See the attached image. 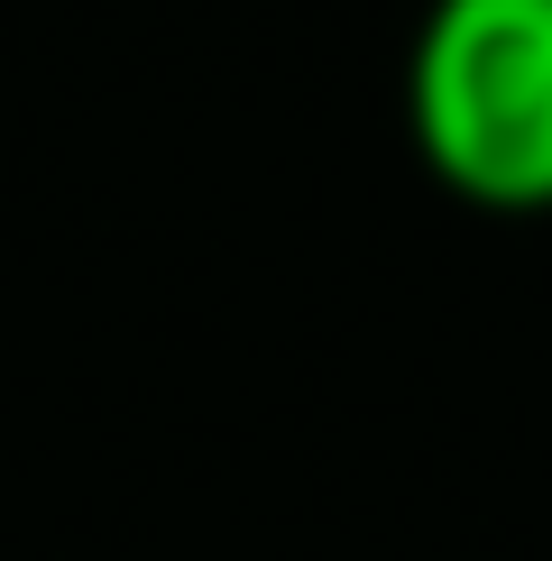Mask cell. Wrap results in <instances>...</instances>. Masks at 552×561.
<instances>
[{
  "instance_id": "obj_1",
  "label": "cell",
  "mask_w": 552,
  "mask_h": 561,
  "mask_svg": "<svg viewBox=\"0 0 552 561\" xmlns=\"http://www.w3.org/2000/svg\"><path fill=\"white\" fill-rule=\"evenodd\" d=\"M414 138L433 175L497 213L552 203V0H433L414 46Z\"/></svg>"
}]
</instances>
